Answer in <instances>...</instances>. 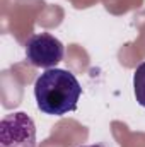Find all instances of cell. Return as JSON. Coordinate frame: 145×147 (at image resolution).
<instances>
[{"label": "cell", "instance_id": "obj_1", "mask_svg": "<svg viewBox=\"0 0 145 147\" xmlns=\"http://www.w3.org/2000/svg\"><path fill=\"white\" fill-rule=\"evenodd\" d=\"M82 96V86L70 70L48 69L34 82V98L38 110L44 115L63 116L77 110Z\"/></svg>", "mask_w": 145, "mask_h": 147}, {"label": "cell", "instance_id": "obj_2", "mask_svg": "<svg viewBox=\"0 0 145 147\" xmlns=\"http://www.w3.org/2000/svg\"><path fill=\"white\" fill-rule=\"evenodd\" d=\"M0 147H36V125L28 113L15 111L2 118Z\"/></svg>", "mask_w": 145, "mask_h": 147}, {"label": "cell", "instance_id": "obj_3", "mask_svg": "<svg viewBox=\"0 0 145 147\" xmlns=\"http://www.w3.org/2000/svg\"><path fill=\"white\" fill-rule=\"evenodd\" d=\"M65 55L63 43L50 33H38L26 41V58L38 69H55Z\"/></svg>", "mask_w": 145, "mask_h": 147}, {"label": "cell", "instance_id": "obj_4", "mask_svg": "<svg viewBox=\"0 0 145 147\" xmlns=\"http://www.w3.org/2000/svg\"><path fill=\"white\" fill-rule=\"evenodd\" d=\"M133 94L137 103L145 108V62H142L133 74Z\"/></svg>", "mask_w": 145, "mask_h": 147}, {"label": "cell", "instance_id": "obj_5", "mask_svg": "<svg viewBox=\"0 0 145 147\" xmlns=\"http://www.w3.org/2000/svg\"><path fill=\"white\" fill-rule=\"evenodd\" d=\"M80 147H104L103 144H94V146H80Z\"/></svg>", "mask_w": 145, "mask_h": 147}]
</instances>
